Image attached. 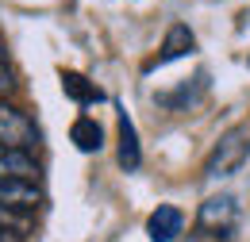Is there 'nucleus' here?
Instances as JSON below:
<instances>
[{"mask_svg": "<svg viewBox=\"0 0 250 242\" xmlns=\"http://www.w3.org/2000/svg\"><path fill=\"white\" fill-rule=\"evenodd\" d=\"M247 158H250V123H235L216 142V150L208 154L204 173H208V177H231Z\"/></svg>", "mask_w": 250, "mask_h": 242, "instance_id": "nucleus-1", "label": "nucleus"}, {"mask_svg": "<svg viewBox=\"0 0 250 242\" xmlns=\"http://www.w3.org/2000/svg\"><path fill=\"white\" fill-rule=\"evenodd\" d=\"M35 139H39L35 123L27 120L20 108L0 104V146H12V150H31Z\"/></svg>", "mask_w": 250, "mask_h": 242, "instance_id": "nucleus-2", "label": "nucleus"}, {"mask_svg": "<svg viewBox=\"0 0 250 242\" xmlns=\"http://www.w3.org/2000/svg\"><path fill=\"white\" fill-rule=\"evenodd\" d=\"M235 196H212V200H204L200 204V215H196V227L200 231H212V235H231V227H235Z\"/></svg>", "mask_w": 250, "mask_h": 242, "instance_id": "nucleus-3", "label": "nucleus"}, {"mask_svg": "<svg viewBox=\"0 0 250 242\" xmlns=\"http://www.w3.org/2000/svg\"><path fill=\"white\" fill-rule=\"evenodd\" d=\"M35 177H39V158L31 150L0 146V181H35Z\"/></svg>", "mask_w": 250, "mask_h": 242, "instance_id": "nucleus-4", "label": "nucleus"}, {"mask_svg": "<svg viewBox=\"0 0 250 242\" xmlns=\"http://www.w3.org/2000/svg\"><path fill=\"white\" fill-rule=\"evenodd\" d=\"M181 227H185V215H181V208H173V204H158V212H150V219H146L150 242H173L181 235Z\"/></svg>", "mask_w": 250, "mask_h": 242, "instance_id": "nucleus-5", "label": "nucleus"}, {"mask_svg": "<svg viewBox=\"0 0 250 242\" xmlns=\"http://www.w3.org/2000/svg\"><path fill=\"white\" fill-rule=\"evenodd\" d=\"M192 50H196V35H192L185 23H173V27L166 31V42H162L158 58L150 61V69H154V65H169V61L185 58V54H192Z\"/></svg>", "mask_w": 250, "mask_h": 242, "instance_id": "nucleus-6", "label": "nucleus"}, {"mask_svg": "<svg viewBox=\"0 0 250 242\" xmlns=\"http://www.w3.org/2000/svg\"><path fill=\"white\" fill-rule=\"evenodd\" d=\"M42 200L39 184L35 181H0V208H12V212H27Z\"/></svg>", "mask_w": 250, "mask_h": 242, "instance_id": "nucleus-7", "label": "nucleus"}, {"mask_svg": "<svg viewBox=\"0 0 250 242\" xmlns=\"http://www.w3.org/2000/svg\"><path fill=\"white\" fill-rule=\"evenodd\" d=\"M69 139H73V146H77L81 154H96L100 146H104V131H100V123H96L93 116L73 120V127H69Z\"/></svg>", "mask_w": 250, "mask_h": 242, "instance_id": "nucleus-8", "label": "nucleus"}, {"mask_svg": "<svg viewBox=\"0 0 250 242\" xmlns=\"http://www.w3.org/2000/svg\"><path fill=\"white\" fill-rule=\"evenodd\" d=\"M139 161H143V150H139L135 123H131V116H127V112H120V165L131 173V169H139Z\"/></svg>", "mask_w": 250, "mask_h": 242, "instance_id": "nucleus-9", "label": "nucleus"}, {"mask_svg": "<svg viewBox=\"0 0 250 242\" xmlns=\"http://www.w3.org/2000/svg\"><path fill=\"white\" fill-rule=\"evenodd\" d=\"M62 92L73 104H93V100H100V89H96L89 77L73 73V69H62Z\"/></svg>", "mask_w": 250, "mask_h": 242, "instance_id": "nucleus-10", "label": "nucleus"}, {"mask_svg": "<svg viewBox=\"0 0 250 242\" xmlns=\"http://www.w3.org/2000/svg\"><path fill=\"white\" fill-rule=\"evenodd\" d=\"M27 223H31V215H27V212H12V208H0V231L16 235V231H23Z\"/></svg>", "mask_w": 250, "mask_h": 242, "instance_id": "nucleus-11", "label": "nucleus"}, {"mask_svg": "<svg viewBox=\"0 0 250 242\" xmlns=\"http://www.w3.org/2000/svg\"><path fill=\"white\" fill-rule=\"evenodd\" d=\"M0 73H4V42H0Z\"/></svg>", "mask_w": 250, "mask_h": 242, "instance_id": "nucleus-12", "label": "nucleus"}]
</instances>
